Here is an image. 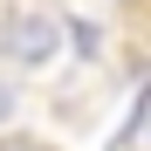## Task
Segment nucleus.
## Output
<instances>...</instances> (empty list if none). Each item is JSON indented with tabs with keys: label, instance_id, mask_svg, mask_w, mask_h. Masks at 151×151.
<instances>
[{
	"label": "nucleus",
	"instance_id": "nucleus-1",
	"mask_svg": "<svg viewBox=\"0 0 151 151\" xmlns=\"http://www.w3.org/2000/svg\"><path fill=\"white\" fill-rule=\"evenodd\" d=\"M0 48H7V62H21V69H48L62 55V14H7Z\"/></svg>",
	"mask_w": 151,
	"mask_h": 151
},
{
	"label": "nucleus",
	"instance_id": "nucleus-2",
	"mask_svg": "<svg viewBox=\"0 0 151 151\" xmlns=\"http://www.w3.org/2000/svg\"><path fill=\"white\" fill-rule=\"evenodd\" d=\"M69 41H76V55H83V62H96V55H103V35H96L89 21H76V14H69Z\"/></svg>",
	"mask_w": 151,
	"mask_h": 151
},
{
	"label": "nucleus",
	"instance_id": "nucleus-3",
	"mask_svg": "<svg viewBox=\"0 0 151 151\" xmlns=\"http://www.w3.org/2000/svg\"><path fill=\"white\" fill-rule=\"evenodd\" d=\"M14 103H21V96H14V83H7V76H0V131L14 124Z\"/></svg>",
	"mask_w": 151,
	"mask_h": 151
},
{
	"label": "nucleus",
	"instance_id": "nucleus-4",
	"mask_svg": "<svg viewBox=\"0 0 151 151\" xmlns=\"http://www.w3.org/2000/svg\"><path fill=\"white\" fill-rule=\"evenodd\" d=\"M0 151H48V144H28V137H0Z\"/></svg>",
	"mask_w": 151,
	"mask_h": 151
},
{
	"label": "nucleus",
	"instance_id": "nucleus-5",
	"mask_svg": "<svg viewBox=\"0 0 151 151\" xmlns=\"http://www.w3.org/2000/svg\"><path fill=\"white\" fill-rule=\"evenodd\" d=\"M144 144H151V117H144Z\"/></svg>",
	"mask_w": 151,
	"mask_h": 151
}]
</instances>
